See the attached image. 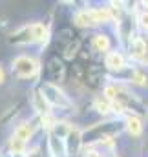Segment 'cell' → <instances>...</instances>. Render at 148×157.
<instances>
[{
	"label": "cell",
	"mask_w": 148,
	"mask_h": 157,
	"mask_svg": "<svg viewBox=\"0 0 148 157\" xmlns=\"http://www.w3.org/2000/svg\"><path fill=\"white\" fill-rule=\"evenodd\" d=\"M51 33H53L51 20H29V22H24L22 26L15 28L9 33L7 44L15 46V48L37 46L38 51H44L51 44Z\"/></svg>",
	"instance_id": "6da1fadb"
},
{
	"label": "cell",
	"mask_w": 148,
	"mask_h": 157,
	"mask_svg": "<svg viewBox=\"0 0 148 157\" xmlns=\"http://www.w3.org/2000/svg\"><path fill=\"white\" fill-rule=\"evenodd\" d=\"M7 73L17 82H28L29 88L40 84L42 78V60L35 53H18L9 60Z\"/></svg>",
	"instance_id": "7a4b0ae2"
},
{
	"label": "cell",
	"mask_w": 148,
	"mask_h": 157,
	"mask_svg": "<svg viewBox=\"0 0 148 157\" xmlns=\"http://www.w3.org/2000/svg\"><path fill=\"white\" fill-rule=\"evenodd\" d=\"M123 135V119H99L92 122L90 126H82V144L84 148L88 146H97L99 143L121 137Z\"/></svg>",
	"instance_id": "3957f363"
},
{
	"label": "cell",
	"mask_w": 148,
	"mask_h": 157,
	"mask_svg": "<svg viewBox=\"0 0 148 157\" xmlns=\"http://www.w3.org/2000/svg\"><path fill=\"white\" fill-rule=\"evenodd\" d=\"M115 86H117V91H115V99L111 102H117L124 110V113H134V115H139V117H143L146 121L148 119V102L143 99V95H139L134 88H130L126 84L115 82Z\"/></svg>",
	"instance_id": "277c9868"
},
{
	"label": "cell",
	"mask_w": 148,
	"mask_h": 157,
	"mask_svg": "<svg viewBox=\"0 0 148 157\" xmlns=\"http://www.w3.org/2000/svg\"><path fill=\"white\" fill-rule=\"evenodd\" d=\"M68 77V64L59 57V55H51L46 59V62L42 64V78L40 82H51V84H66Z\"/></svg>",
	"instance_id": "5b68a950"
},
{
	"label": "cell",
	"mask_w": 148,
	"mask_h": 157,
	"mask_svg": "<svg viewBox=\"0 0 148 157\" xmlns=\"http://www.w3.org/2000/svg\"><path fill=\"white\" fill-rule=\"evenodd\" d=\"M84 46H88V51L95 60H101L110 49L115 48V40H111V33H108L106 29H99L93 31L88 40L84 39Z\"/></svg>",
	"instance_id": "8992f818"
},
{
	"label": "cell",
	"mask_w": 148,
	"mask_h": 157,
	"mask_svg": "<svg viewBox=\"0 0 148 157\" xmlns=\"http://www.w3.org/2000/svg\"><path fill=\"white\" fill-rule=\"evenodd\" d=\"M101 64H103V68L106 70L108 75H119V73H123L124 70H128L132 66L130 60H128V57H126V51L121 49V48H117V46L113 49H110L101 59Z\"/></svg>",
	"instance_id": "52a82bcc"
},
{
	"label": "cell",
	"mask_w": 148,
	"mask_h": 157,
	"mask_svg": "<svg viewBox=\"0 0 148 157\" xmlns=\"http://www.w3.org/2000/svg\"><path fill=\"white\" fill-rule=\"evenodd\" d=\"M28 106L31 108V115L33 117H48V115H53V110H51V106L48 104V101L44 99V95H42V91H40V88L37 86H31L29 90H28Z\"/></svg>",
	"instance_id": "ba28073f"
},
{
	"label": "cell",
	"mask_w": 148,
	"mask_h": 157,
	"mask_svg": "<svg viewBox=\"0 0 148 157\" xmlns=\"http://www.w3.org/2000/svg\"><path fill=\"white\" fill-rule=\"evenodd\" d=\"M124 51H126V57H128L132 66H139V68L148 70V51L145 48V44H143V40H141V37H139V33H137V37L132 39V42L126 46Z\"/></svg>",
	"instance_id": "9c48e42d"
},
{
	"label": "cell",
	"mask_w": 148,
	"mask_h": 157,
	"mask_svg": "<svg viewBox=\"0 0 148 157\" xmlns=\"http://www.w3.org/2000/svg\"><path fill=\"white\" fill-rule=\"evenodd\" d=\"M145 119L134 113H126L123 117V133L130 139V141H141L145 137L146 126H145Z\"/></svg>",
	"instance_id": "30bf717a"
},
{
	"label": "cell",
	"mask_w": 148,
	"mask_h": 157,
	"mask_svg": "<svg viewBox=\"0 0 148 157\" xmlns=\"http://www.w3.org/2000/svg\"><path fill=\"white\" fill-rule=\"evenodd\" d=\"M64 148H66V157H80L84 144H82V126L73 124L70 133L64 139Z\"/></svg>",
	"instance_id": "8fae6325"
},
{
	"label": "cell",
	"mask_w": 148,
	"mask_h": 157,
	"mask_svg": "<svg viewBox=\"0 0 148 157\" xmlns=\"http://www.w3.org/2000/svg\"><path fill=\"white\" fill-rule=\"evenodd\" d=\"M90 112L95 113L99 119H110L111 117V102L103 97L101 93H95L92 99H90Z\"/></svg>",
	"instance_id": "7c38bea8"
},
{
	"label": "cell",
	"mask_w": 148,
	"mask_h": 157,
	"mask_svg": "<svg viewBox=\"0 0 148 157\" xmlns=\"http://www.w3.org/2000/svg\"><path fill=\"white\" fill-rule=\"evenodd\" d=\"M134 20H135L137 33H148V9L137 4V7L134 11Z\"/></svg>",
	"instance_id": "4fadbf2b"
},
{
	"label": "cell",
	"mask_w": 148,
	"mask_h": 157,
	"mask_svg": "<svg viewBox=\"0 0 148 157\" xmlns=\"http://www.w3.org/2000/svg\"><path fill=\"white\" fill-rule=\"evenodd\" d=\"M80 157H110V155H108V154H104L103 150L95 148V146H88V148H84V150H82Z\"/></svg>",
	"instance_id": "5bb4252c"
},
{
	"label": "cell",
	"mask_w": 148,
	"mask_h": 157,
	"mask_svg": "<svg viewBox=\"0 0 148 157\" xmlns=\"http://www.w3.org/2000/svg\"><path fill=\"white\" fill-rule=\"evenodd\" d=\"M7 77H9V73H7V70H6V66H4V64L0 62V88L7 84Z\"/></svg>",
	"instance_id": "9a60e30c"
},
{
	"label": "cell",
	"mask_w": 148,
	"mask_h": 157,
	"mask_svg": "<svg viewBox=\"0 0 148 157\" xmlns=\"http://www.w3.org/2000/svg\"><path fill=\"white\" fill-rule=\"evenodd\" d=\"M139 37H141V40H143V44H145V48L148 51V33H139Z\"/></svg>",
	"instance_id": "2e32d148"
},
{
	"label": "cell",
	"mask_w": 148,
	"mask_h": 157,
	"mask_svg": "<svg viewBox=\"0 0 148 157\" xmlns=\"http://www.w3.org/2000/svg\"><path fill=\"white\" fill-rule=\"evenodd\" d=\"M7 157H26V154H17V155H7Z\"/></svg>",
	"instance_id": "e0dca14e"
},
{
	"label": "cell",
	"mask_w": 148,
	"mask_h": 157,
	"mask_svg": "<svg viewBox=\"0 0 148 157\" xmlns=\"http://www.w3.org/2000/svg\"><path fill=\"white\" fill-rule=\"evenodd\" d=\"M111 157H124V155H123V154H113Z\"/></svg>",
	"instance_id": "ac0fdd59"
},
{
	"label": "cell",
	"mask_w": 148,
	"mask_h": 157,
	"mask_svg": "<svg viewBox=\"0 0 148 157\" xmlns=\"http://www.w3.org/2000/svg\"><path fill=\"white\" fill-rule=\"evenodd\" d=\"M0 154H2V150H0Z\"/></svg>",
	"instance_id": "d6986e66"
}]
</instances>
